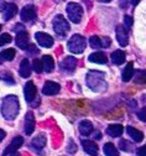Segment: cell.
<instances>
[{"mask_svg": "<svg viewBox=\"0 0 146 156\" xmlns=\"http://www.w3.org/2000/svg\"><path fill=\"white\" fill-rule=\"evenodd\" d=\"M61 68L63 69L65 72H73L74 69H76V67H77V60L74 57H72V56H68V57H66L63 61L61 62Z\"/></svg>", "mask_w": 146, "mask_h": 156, "instance_id": "obj_13", "label": "cell"}, {"mask_svg": "<svg viewBox=\"0 0 146 156\" xmlns=\"http://www.w3.org/2000/svg\"><path fill=\"white\" fill-rule=\"evenodd\" d=\"M17 14V6L15 4H8L4 10V20H10Z\"/></svg>", "mask_w": 146, "mask_h": 156, "instance_id": "obj_23", "label": "cell"}, {"mask_svg": "<svg viewBox=\"0 0 146 156\" xmlns=\"http://www.w3.org/2000/svg\"><path fill=\"white\" fill-rule=\"evenodd\" d=\"M78 128H79V133L82 135H86V136L92 134V131H93V124L91 122H88V120H82L79 123Z\"/></svg>", "mask_w": 146, "mask_h": 156, "instance_id": "obj_21", "label": "cell"}, {"mask_svg": "<svg viewBox=\"0 0 146 156\" xmlns=\"http://www.w3.org/2000/svg\"><path fill=\"white\" fill-rule=\"evenodd\" d=\"M19 73L23 78H29L30 77V74H31V65H30V61L27 60V58H24V60L21 61Z\"/></svg>", "mask_w": 146, "mask_h": 156, "instance_id": "obj_17", "label": "cell"}, {"mask_svg": "<svg viewBox=\"0 0 146 156\" xmlns=\"http://www.w3.org/2000/svg\"><path fill=\"white\" fill-rule=\"evenodd\" d=\"M0 30H2V25H0Z\"/></svg>", "mask_w": 146, "mask_h": 156, "instance_id": "obj_47", "label": "cell"}, {"mask_svg": "<svg viewBox=\"0 0 146 156\" xmlns=\"http://www.w3.org/2000/svg\"><path fill=\"white\" fill-rule=\"evenodd\" d=\"M42 62H44V71L46 72H52L55 68V62H53V58L48 55H45L42 57Z\"/></svg>", "mask_w": 146, "mask_h": 156, "instance_id": "obj_25", "label": "cell"}, {"mask_svg": "<svg viewBox=\"0 0 146 156\" xmlns=\"http://www.w3.org/2000/svg\"><path fill=\"white\" fill-rule=\"evenodd\" d=\"M11 40H12L11 35H9V34H2V35H0V47L6 45V44H10Z\"/></svg>", "mask_w": 146, "mask_h": 156, "instance_id": "obj_32", "label": "cell"}, {"mask_svg": "<svg viewBox=\"0 0 146 156\" xmlns=\"http://www.w3.org/2000/svg\"><path fill=\"white\" fill-rule=\"evenodd\" d=\"M133 76H134V66H133L131 62H129V63L126 65V67L124 68V71H123V74H121L123 81H124V82L130 81L131 78H133Z\"/></svg>", "mask_w": 146, "mask_h": 156, "instance_id": "obj_24", "label": "cell"}, {"mask_svg": "<svg viewBox=\"0 0 146 156\" xmlns=\"http://www.w3.org/2000/svg\"><path fill=\"white\" fill-rule=\"evenodd\" d=\"M32 68L36 73H41L44 71V62L42 60H38V58H36V60H34L32 62Z\"/></svg>", "mask_w": 146, "mask_h": 156, "instance_id": "obj_31", "label": "cell"}, {"mask_svg": "<svg viewBox=\"0 0 146 156\" xmlns=\"http://www.w3.org/2000/svg\"><path fill=\"white\" fill-rule=\"evenodd\" d=\"M137 116L141 122H146V107H144L141 110L137 112Z\"/></svg>", "mask_w": 146, "mask_h": 156, "instance_id": "obj_34", "label": "cell"}, {"mask_svg": "<svg viewBox=\"0 0 146 156\" xmlns=\"http://www.w3.org/2000/svg\"><path fill=\"white\" fill-rule=\"evenodd\" d=\"M26 50H27V53H29V55H36V53L38 52L35 46H29Z\"/></svg>", "mask_w": 146, "mask_h": 156, "instance_id": "obj_39", "label": "cell"}, {"mask_svg": "<svg viewBox=\"0 0 146 156\" xmlns=\"http://www.w3.org/2000/svg\"><path fill=\"white\" fill-rule=\"evenodd\" d=\"M56 3H61V2H65V0H55Z\"/></svg>", "mask_w": 146, "mask_h": 156, "instance_id": "obj_46", "label": "cell"}, {"mask_svg": "<svg viewBox=\"0 0 146 156\" xmlns=\"http://www.w3.org/2000/svg\"><path fill=\"white\" fill-rule=\"evenodd\" d=\"M6 3L4 2V0H0V11H4L5 10V8H6Z\"/></svg>", "mask_w": 146, "mask_h": 156, "instance_id": "obj_40", "label": "cell"}, {"mask_svg": "<svg viewBox=\"0 0 146 156\" xmlns=\"http://www.w3.org/2000/svg\"><path fill=\"white\" fill-rule=\"evenodd\" d=\"M101 41H103V47L110 46V38L109 37H101Z\"/></svg>", "mask_w": 146, "mask_h": 156, "instance_id": "obj_38", "label": "cell"}, {"mask_svg": "<svg viewBox=\"0 0 146 156\" xmlns=\"http://www.w3.org/2000/svg\"><path fill=\"white\" fill-rule=\"evenodd\" d=\"M5 136H6V133H5L4 130H2V129H0V143H2V141L4 140V138H5Z\"/></svg>", "mask_w": 146, "mask_h": 156, "instance_id": "obj_41", "label": "cell"}, {"mask_svg": "<svg viewBox=\"0 0 146 156\" xmlns=\"http://www.w3.org/2000/svg\"><path fill=\"white\" fill-rule=\"evenodd\" d=\"M2 80L5 82V83H9V84H15V81L11 76H8V74H3L2 76Z\"/></svg>", "mask_w": 146, "mask_h": 156, "instance_id": "obj_35", "label": "cell"}, {"mask_svg": "<svg viewBox=\"0 0 146 156\" xmlns=\"http://www.w3.org/2000/svg\"><path fill=\"white\" fill-rule=\"evenodd\" d=\"M16 46L21 50H26L29 47V34L26 30H21L16 36Z\"/></svg>", "mask_w": 146, "mask_h": 156, "instance_id": "obj_11", "label": "cell"}, {"mask_svg": "<svg viewBox=\"0 0 146 156\" xmlns=\"http://www.w3.org/2000/svg\"><path fill=\"white\" fill-rule=\"evenodd\" d=\"M35 130V116L32 112H27L25 115V124H24V131L26 135H31Z\"/></svg>", "mask_w": 146, "mask_h": 156, "instance_id": "obj_12", "label": "cell"}, {"mask_svg": "<svg viewBox=\"0 0 146 156\" xmlns=\"http://www.w3.org/2000/svg\"><path fill=\"white\" fill-rule=\"evenodd\" d=\"M24 93H25V98L27 101V103H32L34 101H36V95H37V89L35 87V84L29 81L26 84H25V88H24Z\"/></svg>", "mask_w": 146, "mask_h": 156, "instance_id": "obj_9", "label": "cell"}, {"mask_svg": "<svg viewBox=\"0 0 146 156\" xmlns=\"http://www.w3.org/2000/svg\"><path fill=\"white\" fill-rule=\"evenodd\" d=\"M89 45L93 47V48H101L103 47V41H101V37H98V36H92L89 38Z\"/></svg>", "mask_w": 146, "mask_h": 156, "instance_id": "obj_28", "label": "cell"}, {"mask_svg": "<svg viewBox=\"0 0 146 156\" xmlns=\"http://www.w3.org/2000/svg\"><path fill=\"white\" fill-rule=\"evenodd\" d=\"M61 89V86L56 82H52V81H47L45 84H44V88H42V93L46 94V95H55L59 92Z\"/></svg>", "mask_w": 146, "mask_h": 156, "instance_id": "obj_14", "label": "cell"}, {"mask_svg": "<svg viewBox=\"0 0 146 156\" xmlns=\"http://www.w3.org/2000/svg\"><path fill=\"white\" fill-rule=\"evenodd\" d=\"M87 47V40L82 35H73L68 40V50L73 53H82Z\"/></svg>", "mask_w": 146, "mask_h": 156, "instance_id": "obj_3", "label": "cell"}, {"mask_svg": "<svg viewBox=\"0 0 146 156\" xmlns=\"http://www.w3.org/2000/svg\"><path fill=\"white\" fill-rule=\"evenodd\" d=\"M125 57H126V55H125L124 51L121 50H118V51H114L110 56L112 61L115 63V65H123L125 62Z\"/></svg>", "mask_w": 146, "mask_h": 156, "instance_id": "obj_22", "label": "cell"}, {"mask_svg": "<svg viewBox=\"0 0 146 156\" xmlns=\"http://www.w3.org/2000/svg\"><path fill=\"white\" fill-rule=\"evenodd\" d=\"M20 17H21V20L25 21V23L35 20L36 19V9H35V6H32V5L24 6L21 9V11H20Z\"/></svg>", "mask_w": 146, "mask_h": 156, "instance_id": "obj_8", "label": "cell"}, {"mask_svg": "<svg viewBox=\"0 0 146 156\" xmlns=\"http://www.w3.org/2000/svg\"><path fill=\"white\" fill-rule=\"evenodd\" d=\"M15 57V50L14 48H8V50H4L0 53V58L4 61H12Z\"/></svg>", "mask_w": 146, "mask_h": 156, "instance_id": "obj_27", "label": "cell"}, {"mask_svg": "<svg viewBox=\"0 0 146 156\" xmlns=\"http://www.w3.org/2000/svg\"><path fill=\"white\" fill-rule=\"evenodd\" d=\"M137 156H146V145L137 149Z\"/></svg>", "mask_w": 146, "mask_h": 156, "instance_id": "obj_37", "label": "cell"}, {"mask_svg": "<svg viewBox=\"0 0 146 156\" xmlns=\"http://www.w3.org/2000/svg\"><path fill=\"white\" fill-rule=\"evenodd\" d=\"M100 136H101V135H100V133H97V134L94 135V138H95V139H99Z\"/></svg>", "mask_w": 146, "mask_h": 156, "instance_id": "obj_43", "label": "cell"}, {"mask_svg": "<svg viewBox=\"0 0 146 156\" xmlns=\"http://www.w3.org/2000/svg\"><path fill=\"white\" fill-rule=\"evenodd\" d=\"M67 151H68L69 154H74V152L77 151V145L74 144V141H73V140H69V141H68Z\"/></svg>", "mask_w": 146, "mask_h": 156, "instance_id": "obj_33", "label": "cell"}, {"mask_svg": "<svg viewBox=\"0 0 146 156\" xmlns=\"http://www.w3.org/2000/svg\"><path fill=\"white\" fill-rule=\"evenodd\" d=\"M66 10H67L68 19L72 23H74V24L80 23L82 16H83V9H82V6L79 4H77V3H68Z\"/></svg>", "mask_w": 146, "mask_h": 156, "instance_id": "obj_5", "label": "cell"}, {"mask_svg": "<svg viewBox=\"0 0 146 156\" xmlns=\"http://www.w3.org/2000/svg\"><path fill=\"white\" fill-rule=\"evenodd\" d=\"M126 131H128V134L130 135V138H131L135 143L142 141L144 134H142L140 130H137V129H135V128H133V126H128V128H126Z\"/></svg>", "mask_w": 146, "mask_h": 156, "instance_id": "obj_20", "label": "cell"}, {"mask_svg": "<svg viewBox=\"0 0 146 156\" xmlns=\"http://www.w3.org/2000/svg\"><path fill=\"white\" fill-rule=\"evenodd\" d=\"M130 2H131V4H133V5H137L140 0H130Z\"/></svg>", "mask_w": 146, "mask_h": 156, "instance_id": "obj_42", "label": "cell"}, {"mask_svg": "<svg viewBox=\"0 0 146 156\" xmlns=\"http://www.w3.org/2000/svg\"><path fill=\"white\" fill-rule=\"evenodd\" d=\"M116 40L119 42V45L121 47L128 46L129 44V35H128V30L123 25H118L116 26Z\"/></svg>", "mask_w": 146, "mask_h": 156, "instance_id": "obj_7", "label": "cell"}, {"mask_svg": "<svg viewBox=\"0 0 146 156\" xmlns=\"http://www.w3.org/2000/svg\"><path fill=\"white\" fill-rule=\"evenodd\" d=\"M100 3H109V2H112V0H99Z\"/></svg>", "mask_w": 146, "mask_h": 156, "instance_id": "obj_44", "label": "cell"}, {"mask_svg": "<svg viewBox=\"0 0 146 156\" xmlns=\"http://www.w3.org/2000/svg\"><path fill=\"white\" fill-rule=\"evenodd\" d=\"M20 104L16 95H8L2 103V114L6 120H14L19 114Z\"/></svg>", "mask_w": 146, "mask_h": 156, "instance_id": "obj_1", "label": "cell"}, {"mask_svg": "<svg viewBox=\"0 0 146 156\" xmlns=\"http://www.w3.org/2000/svg\"><path fill=\"white\" fill-rule=\"evenodd\" d=\"M103 150H104V154H105V156H119L118 149L112 143H107L105 145H104Z\"/></svg>", "mask_w": 146, "mask_h": 156, "instance_id": "obj_26", "label": "cell"}, {"mask_svg": "<svg viewBox=\"0 0 146 156\" xmlns=\"http://www.w3.org/2000/svg\"><path fill=\"white\" fill-rule=\"evenodd\" d=\"M87 84L94 92H103L108 87L105 80H104V73L94 72V71L87 74Z\"/></svg>", "mask_w": 146, "mask_h": 156, "instance_id": "obj_2", "label": "cell"}, {"mask_svg": "<svg viewBox=\"0 0 146 156\" xmlns=\"http://www.w3.org/2000/svg\"><path fill=\"white\" fill-rule=\"evenodd\" d=\"M134 80L137 84H146V71H139Z\"/></svg>", "mask_w": 146, "mask_h": 156, "instance_id": "obj_29", "label": "cell"}, {"mask_svg": "<svg viewBox=\"0 0 146 156\" xmlns=\"http://www.w3.org/2000/svg\"><path fill=\"white\" fill-rule=\"evenodd\" d=\"M35 38H36V41L40 46H42V47H52L53 46V37L48 34H45V32H36L35 34Z\"/></svg>", "mask_w": 146, "mask_h": 156, "instance_id": "obj_6", "label": "cell"}, {"mask_svg": "<svg viewBox=\"0 0 146 156\" xmlns=\"http://www.w3.org/2000/svg\"><path fill=\"white\" fill-rule=\"evenodd\" d=\"M88 60H89L91 62H93V63L104 65V63H107V61H108V57H107V55L104 53V52L98 51V52L92 53V55L88 57Z\"/></svg>", "mask_w": 146, "mask_h": 156, "instance_id": "obj_16", "label": "cell"}, {"mask_svg": "<svg viewBox=\"0 0 146 156\" xmlns=\"http://www.w3.org/2000/svg\"><path fill=\"white\" fill-rule=\"evenodd\" d=\"M107 133L112 136V138H118L124 133V128L121 124H110L107 128Z\"/></svg>", "mask_w": 146, "mask_h": 156, "instance_id": "obj_18", "label": "cell"}, {"mask_svg": "<svg viewBox=\"0 0 146 156\" xmlns=\"http://www.w3.org/2000/svg\"><path fill=\"white\" fill-rule=\"evenodd\" d=\"M46 143H47V141H46V135H45V134H40V135H37L36 138L32 140L31 146H32L34 149H36V150H41V149L45 147Z\"/></svg>", "mask_w": 146, "mask_h": 156, "instance_id": "obj_19", "label": "cell"}, {"mask_svg": "<svg viewBox=\"0 0 146 156\" xmlns=\"http://www.w3.org/2000/svg\"><path fill=\"white\" fill-rule=\"evenodd\" d=\"M124 24H125V26L130 27V26L133 25V17H131V16H128V15H125V16H124Z\"/></svg>", "mask_w": 146, "mask_h": 156, "instance_id": "obj_36", "label": "cell"}, {"mask_svg": "<svg viewBox=\"0 0 146 156\" xmlns=\"http://www.w3.org/2000/svg\"><path fill=\"white\" fill-rule=\"evenodd\" d=\"M119 147H120V150L126 151V152L134 151V145H133L131 143H129L128 140H121L120 144H119Z\"/></svg>", "mask_w": 146, "mask_h": 156, "instance_id": "obj_30", "label": "cell"}, {"mask_svg": "<svg viewBox=\"0 0 146 156\" xmlns=\"http://www.w3.org/2000/svg\"><path fill=\"white\" fill-rule=\"evenodd\" d=\"M23 144H24V139L21 138V136H16V138H14V139L11 140V143L6 146V149H5L4 154H3V156H8L9 154L16 152V151L19 150V147L21 146Z\"/></svg>", "mask_w": 146, "mask_h": 156, "instance_id": "obj_10", "label": "cell"}, {"mask_svg": "<svg viewBox=\"0 0 146 156\" xmlns=\"http://www.w3.org/2000/svg\"><path fill=\"white\" fill-rule=\"evenodd\" d=\"M11 156H20V155H19L17 152H12V154H11Z\"/></svg>", "mask_w": 146, "mask_h": 156, "instance_id": "obj_45", "label": "cell"}, {"mask_svg": "<svg viewBox=\"0 0 146 156\" xmlns=\"http://www.w3.org/2000/svg\"><path fill=\"white\" fill-rule=\"evenodd\" d=\"M69 29H71L69 24H68V21L66 20L63 16H62V15L55 16V19H53V30H55V32L58 36L65 37L68 34Z\"/></svg>", "mask_w": 146, "mask_h": 156, "instance_id": "obj_4", "label": "cell"}, {"mask_svg": "<svg viewBox=\"0 0 146 156\" xmlns=\"http://www.w3.org/2000/svg\"><path fill=\"white\" fill-rule=\"evenodd\" d=\"M82 146L88 155L97 156L98 155V145L92 140H82Z\"/></svg>", "mask_w": 146, "mask_h": 156, "instance_id": "obj_15", "label": "cell"}]
</instances>
